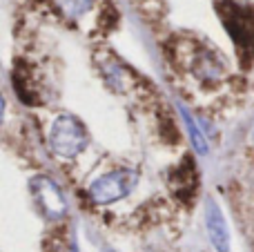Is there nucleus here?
<instances>
[{"label": "nucleus", "mask_w": 254, "mask_h": 252, "mask_svg": "<svg viewBox=\"0 0 254 252\" xmlns=\"http://www.w3.org/2000/svg\"><path fill=\"white\" fill-rule=\"evenodd\" d=\"M176 61L194 80H198L205 87H216L228 80V65L221 58V54L201 43H194V40L181 43L176 47Z\"/></svg>", "instance_id": "nucleus-1"}, {"label": "nucleus", "mask_w": 254, "mask_h": 252, "mask_svg": "<svg viewBox=\"0 0 254 252\" xmlns=\"http://www.w3.org/2000/svg\"><path fill=\"white\" fill-rule=\"evenodd\" d=\"M219 16L223 20L228 34L232 36L237 49L246 56L254 54V13L250 7L237 2V0H219L216 4Z\"/></svg>", "instance_id": "nucleus-2"}, {"label": "nucleus", "mask_w": 254, "mask_h": 252, "mask_svg": "<svg viewBox=\"0 0 254 252\" xmlns=\"http://www.w3.org/2000/svg\"><path fill=\"white\" fill-rule=\"evenodd\" d=\"M49 145L63 159H74L87 145V132L74 116H58L49 132Z\"/></svg>", "instance_id": "nucleus-3"}, {"label": "nucleus", "mask_w": 254, "mask_h": 252, "mask_svg": "<svg viewBox=\"0 0 254 252\" xmlns=\"http://www.w3.org/2000/svg\"><path fill=\"white\" fill-rule=\"evenodd\" d=\"M136 181H138L136 172H131V170H116V172H110L105 177L96 179L89 186V199L98 205L116 203V201H121L123 196H127L134 190Z\"/></svg>", "instance_id": "nucleus-4"}, {"label": "nucleus", "mask_w": 254, "mask_h": 252, "mask_svg": "<svg viewBox=\"0 0 254 252\" xmlns=\"http://www.w3.org/2000/svg\"><path fill=\"white\" fill-rule=\"evenodd\" d=\"M94 63H96L101 76L105 78V83L110 85L114 92L129 94L131 89L138 87V78H136V74L127 65H123L112 52H105V49H103V52H96Z\"/></svg>", "instance_id": "nucleus-5"}, {"label": "nucleus", "mask_w": 254, "mask_h": 252, "mask_svg": "<svg viewBox=\"0 0 254 252\" xmlns=\"http://www.w3.org/2000/svg\"><path fill=\"white\" fill-rule=\"evenodd\" d=\"M31 190H34V199L38 203V208L43 210L45 217L49 219H58L65 214L67 203L63 192L58 190V186L47 177H36L31 181Z\"/></svg>", "instance_id": "nucleus-6"}, {"label": "nucleus", "mask_w": 254, "mask_h": 252, "mask_svg": "<svg viewBox=\"0 0 254 252\" xmlns=\"http://www.w3.org/2000/svg\"><path fill=\"white\" fill-rule=\"evenodd\" d=\"M205 221H207V232H210V239H212V244L216 246V250H219V252H228V246H230L228 226H225V219H223V214H221L219 205H214L212 201L207 203Z\"/></svg>", "instance_id": "nucleus-7"}, {"label": "nucleus", "mask_w": 254, "mask_h": 252, "mask_svg": "<svg viewBox=\"0 0 254 252\" xmlns=\"http://www.w3.org/2000/svg\"><path fill=\"white\" fill-rule=\"evenodd\" d=\"M172 186H174V190H176V194L179 196L192 194V192L196 190L198 172H196V168L192 165V161L190 159H185L183 163L174 170V174H172Z\"/></svg>", "instance_id": "nucleus-8"}, {"label": "nucleus", "mask_w": 254, "mask_h": 252, "mask_svg": "<svg viewBox=\"0 0 254 252\" xmlns=\"http://www.w3.org/2000/svg\"><path fill=\"white\" fill-rule=\"evenodd\" d=\"M96 0H52V7L58 11V16L67 20H80L94 9Z\"/></svg>", "instance_id": "nucleus-9"}, {"label": "nucleus", "mask_w": 254, "mask_h": 252, "mask_svg": "<svg viewBox=\"0 0 254 252\" xmlns=\"http://www.w3.org/2000/svg\"><path fill=\"white\" fill-rule=\"evenodd\" d=\"M183 119H185V125H188V129H190V136H192L194 145L198 147V152H205V150H207V145H205V138H203L201 129H198L196 125H194V121L190 119L188 112H183Z\"/></svg>", "instance_id": "nucleus-10"}]
</instances>
